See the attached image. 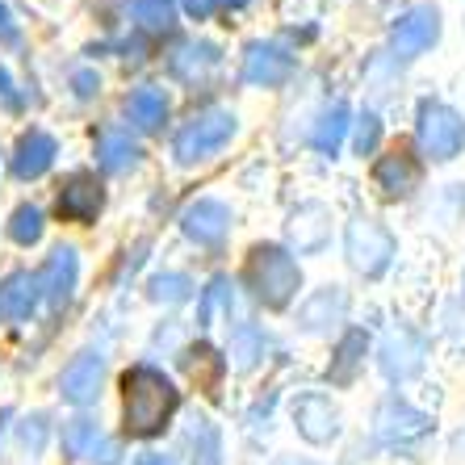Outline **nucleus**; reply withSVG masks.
<instances>
[{
	"instance_id": "1",
	"label": "nucleus",
	"mask_w": 465,
	"mask_h": 465,
	"mask_svg": "<svg viewBox=\"0 0 465 465\" xmlns=\"http://www.w3.org/2000/svg\"><path fill=\"white\" fill-rule=\"evenodd\" d=\"M176 394L168 381H160L155 373H134L126 378V428L139 436H152L163 428V420L173 415Z\"/></svg>"
},
{
	"instance_id": "9",
	"label": "nucleus",
	"mask_w": 465,
	"mask_h": 465,
	"mask_svg": "<svg viewBox=\"0 0 465 465\" xmlns=\"http://www.w3.org/2000/svg\"><path fill=\"white\" fill-rule=\"evenodd\" d=\"M361 348H365V340H361V336H348L344 340V348H340V357H344V361H340V369H336L340 381L352 378V365H357V352H361Z\"/></svg>"
},
{
	"instance_id": "3",
	"label": "nucleus",
	"mask_w": 465,
	"mask_h": 465,
	"mask_svg": "<svg viewBox=\"0 0 465 465\" xmlns=\"http://www.w3.org/2000/svg\"><path fill=\"white\" fill-rule=\"evenodd\" d=\"M436 38H440V13H436V5H420V9H411L394 25V51H399L402 59L423 54Z\"/></svg>"
},
{
	"instance_id": "4",
	"label": "nucleus",
	"mask_w": 465,
	"mask_h": 465,
	"mask_svg": "<svg viewBox=\"0 0 465 465\" xmlns=\"http://www.w3.org/2000/svg\"><path fill=\"white\" fill-rule=\"evenodd\" d=\"M428 428H432V420L399 399H390L378 411V436L386 444H411V440H420V436H428Z\"/></svg>"
},
{
	"instance_id": "2",
	"label": "nucleus",
	"mask_w": 465,
	"mask_h": 465,
	"mask_svg": "<svg viewBox=\"0 0 465 465\" xmlns=\"http://www.w3.org/2000/svg\"><path fill=\"white\" fill-rule=\"evenodd\" d=\"M420 143L432 160H453L465 147V122L444 105H423L420 109Z\"/></svg>"
},
{
	"instance_id": "11",
	"label": "nucleus",
	"mask_w": 465,
	"mask_h": 465,
	"mask_svg": "<svg viewBox=\"0 0 465 465\" xmlns=\"http://www.w3.org/2000/svg\"><path fill=\"white\" fill-rule=\"evenodd\" d=\"M139 465H168V461H160V457H147V461H139Z\"/></svg>"
},
{
	"instance_id": "10",
	"label": "nucleus",
	"mask_w": 465,
	"mask_h": 465,
	"mask_svg": "<svg viewBox=\"0 0 465 465\" xmlns=\"http://www.w3.org/2000/svg\"><path fill=\"white\" fill-rule=\"evenodd\" d=\"M361 152H365V147H373V143H378V122L373 118H365V126H361Z\"/></svg>"
},
{
	"instance_id": "7",
	"label": "nucleus",
	"mask_w": 465,
	"mask_h": 465,
	"mask_svg": "<svg viewBox=\"0 0 465 465\" xmlns=\"http://www.w3.org/2000/svg\"><path fill=\"white\" fill-rule=\"evenodd\" d=\"M298 428H302L306 440L327 444L331 436L340 432L336 407H331V402H323V399H302V402H298Z\"/></svg>"
},
{
	"instance_id": "6",
	"label": "nucleus",
	"mask_w": 465,
	"mask_h": 465,
	"mask_svg": "<svg viewBox=\"0 0 465 465\" xmlns=\"http://www.w3.org/2000/svg\"><path fill=\"white\" fill-rule=\"evenodd\" d=\"M420 365H423L420 336H411V331H394V336L386 340V348H381V369H386V378L407 381L411 373H420Z\"/></svg>"
},
{
	"instance_id": "8",
	"label": "nucleus",
	"mask_w": 465,
	"mask_h": 465,
	"mask_svg": "<svg viewBox=\"0 0 465 465\" xmlns=\"http://www.w3.org/2000/svg\"><path fill=\"white\" fill-rule=\"evenodd\" d=\"M378 184L386 193H411L420 184V163H415L411 152H394L378 163Z\"/></svg>"
},
{
	"instance_id": "5",
	"label": "nucleus",
	"mask_w": 465,
	"mask_h": 465,
	"mask_svg": "<svg viewBox=\"0 0 465 465\" xmlns=\"http://www.w3.org/2000/svg\"><path fill=\"white\" fill-rule=\"evenodd\" d=\"M348 248H352L357 269L378 272V269H386V260L394 256V239H390L381 227H373V223H357L352 235H348Z\"/></svg>"
}]
</instances>
